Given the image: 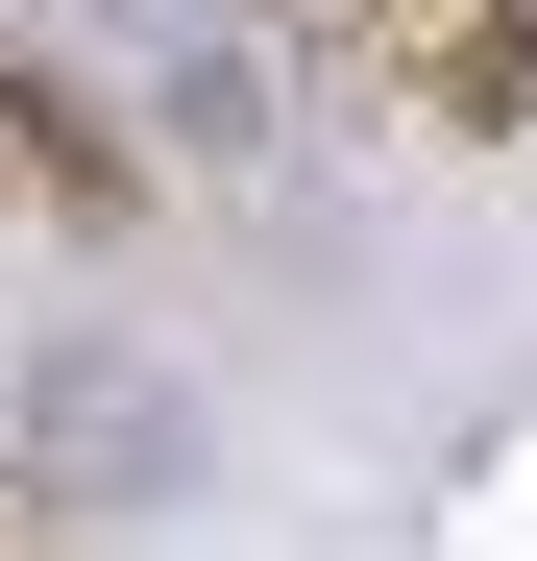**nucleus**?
<instances>
[{
	"label": "nucleus",
	"instance_id": "1",
	"mask_svg": "<svg viewBox=\"0 0 537 561\" xmlns=\"http://www.w3.org/2000/svg\"><path fill=\"white\" fill-rule=\"evenodd\" d=\"M318 49L391 147H537V0H318Z\"/></svg>",
	"mask_w": 537,
	"mask_h": 561
},
{
	"label": "nucleus",
	"instance_id": "2",
	"mask_svg": "<svg viewBox=\"0 0 537 561\" xmlns=\"http://www.w3.org/2000/svg\"><path fill=\"white\" fill-rule=\"evenodd\" d=\"M123 220H147V147L73 99V73L0 49V244H123Z\"/></svg>",
	"mask_w": 537,
	"mask_h": 561
}]
</instances>
